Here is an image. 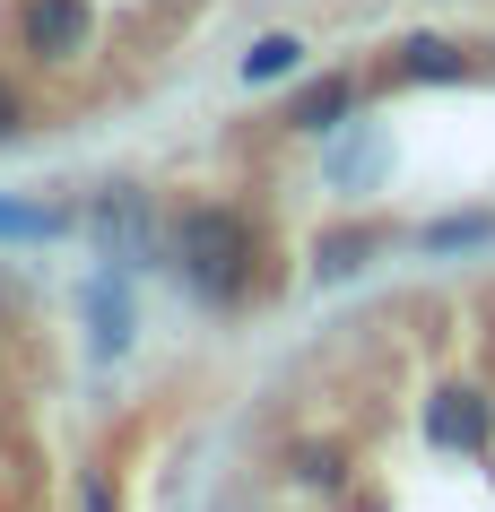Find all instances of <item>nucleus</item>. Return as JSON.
I'll use <instances>...</instances> for the list:
<instances>
[{
  "label": "nucleus",
  "instance_id": "f257e3e1",
  "mask_svg": "<svg viewBox=\"0 0 495 512\" xmlns=\"http://www.w3.org/2000/svg\"><path fill=\"white\" fill-rule=\"evenodd\" d=\"M174 270L192 278L209 304H235L244 296V278H252V217L235 209H183V226H174Z\"/></svg>",
  "mask_w": 495,
  "mask_h": 512
},
{
  "label": "nucleus",
  "instance_id": "f03ea898",
  "mask_svg": "<svg viewBox=\"0 0 495 512\" xmlns=\"http://www.w3.org/2000/svg\"><path fill=\"white\" fill-rule=\"evenodd\" d=\"M87 35H96L87 0H27V44H35V53L70 61V53H87Z\"/></svg>",
  "mask_w": 495,
  "mask_h": 512
},
{
  "label": "nucleus",
  "instance_id": "7ed1b4c3",
  "mask_svg": "<svg viewBox=\"0 0 495 512\" xmlns=\"http://www.w3.org/2000/svg\"><path fill=\"white\" fill-rule=\"evenodd\" d=\"M426 434H435L443 452H478L487 443V400L478 391H435L426 400Z\"/></svg>",
  "mask_w": 495,
  "mask_h": 512
},
{
  "label": "nucleus",
  "instance_id": "20e7f679",
  "mask_svg": "<svg viewBox=\"0 0 495 512\" xmlns=\"http://www.w3.org/2000/svg\"><path fill=\"white\" fill-rule=\"evenodd\" d=\"M96 235H105L113 261H148L157 243H148V209H139V191H105L96 200Z\"/></svg>",
  "mask_w": 495,
  "mask_h": 512
},
{
  "label": "nucleus",
  "instance_id": "39448f33",
  "mask_svg": "<svg viewBox=\"0 0 495 512\" xmlns=\"http://www.w3.org/2000/svg\"><path fill=\"white\" fill-rule=\"evenodd\" d=\"M87 330H96V348H105V356H122V348H131V330H139V313H131V287L96 278V287H87Z\"/></svg>",
  "mask_w": 495,
  "mask_h": 512
},
{
  "label": "nucleus",
  "instance_id": "423d86ee",
  "mask_svg": "<svg viewBox=\"0 0 495 512\" xmlns=\"http://www.w3.org/2000/svg\"><path fill=\"white\" fill-rule=\"evenodd\" d=\"M348 105H357V87H348V79H313L296 105H287V122H296V131H339V113H348Z\"/></svg>",
  "mask_w": 495,
  "mask_h": 512
},
{
  "label": "nucleus",
  "instance_id": "0eeeda50",
  "mask_svg": "<svg viewBox=\"0 0 495 512\" xmlns=\"http://www.w3.org/2000/svg\"><path fill=\"white\" fill-rule=\"evenodd\" d=\"M461 70H469V53L443 44V35H409L400 44V79H461Z\"/></svg>",
  "mask_w": 495,
  "mask_h": 512
},
{
  "label": "nucleus",
  "instance_id": "6e6552de",
  "mask_svg": "<svg viewBox=\"0 0 495 512\" xmlns=\"http://www.w3.org/2000/svg\"><path fill=\"white\" fill-rule=\"evenodd\" d=\"M70 217L61 209H44V200H0V235L9 243H44V235H61Z\"/></svg>",
  "mask_w": 495,
  "mask_h": 512
},
{
  "label": "nucleus",
  "instance_id": "1a4fd4ad",
  "mask_svg": "<svg viewBox=\"0 0 495 512\" xmlns=\"http://www.w3.org/2000/svg\"><path fill=\"white\" fill-rule=\"evenodd\" d=\"M296 61H304V44H296V35H261V44L244 53V79H252V87H261V79H287Z\"/></svg>",
  "mask_w": 495,
  "mask_h": 512
},
{
  "label": "nucleus",
  "instance_id": "9d476101",
  "mask_svg": "<svg viewBox=\"0 0 495 512\" xmlns=\"http://www.w3.org/2000/svg\"><path fill=\"white\" fill-rule=\"evenodd\" d=\"M374 243H383V235H365V226H357V235H330V243H322V278L365 270V261H374Z\"/></svg>",
  "mask_w": 495,
  "mask_h": 512
},
{
  "label": "nucleus",
  "instance_id": "9b49d317",
  "mask_svg": "<svg viewBox=\"0 0 495 512\" xmlns=\"http://www.w3.org/2000/svg\"><path fill=\"white\" fill-rule=\"evenodd\" d=\"M478 235H487V217H452V226H435L426 243H478Z\"/></svg>",
  "mask_w": 495,
  "mask_h": 512
},
{
  "label": "nucleus",
  "instance_id": "f8f14e48",
  "mask_svg": "<svg viewBox=\"0 0 495 512\" xmlns=\"http://www.w3.org/2000/svg\"><path fill=\"white\" fill-rule=\"evenodd\" d=\"M18 122H27V105H18V87L0 79V139H18Z\"/></svg>",
  "mask_w": 495,
  "mask_h": 512
}]
</instances>
